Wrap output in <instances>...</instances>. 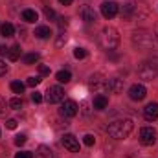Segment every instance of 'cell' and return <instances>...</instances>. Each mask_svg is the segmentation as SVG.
<instances>
[{"label": "cell", "instance_id": "6da1fadb", "mask_svg": "<svg viewBox=\"0 0 158 158\" xmlns=\"http://www.w3.org/2000/svg\"><path fill=\"white\" fill-rule=\"evenodd\" d=\"M132 129H134V123L131 119H116V121L109 123L107 132L114 140H125V138H129V134L132 132Z\"/></svg>", "mask_w": 158, "mask_h": 158}, {"label": "cell", "instance_id": "7a4b0ae2", "mask_svg": "<svg viewBox=\"0 0 158 158\" xmlns=\"http://www.w3.org/2000/svg\"><path fill=\"white\" fill-rule=\"evenodd\" d=\"M99 44H101L103 50H107V52H114V50L118 48V44H119L118 30L112 28V26H105V28L101 30V33H99Z\"/></svg>", "mask_w": 158, "mask_h": 158}, {"label": "cell", "instance_id": "3957f363", "mask_svg": "<svg viewBox=\"0 0 158 158\" xmlns=\"http://www.w3.org/2000/svg\"><path fill=\"white\" fill-rule=\"evenodd\" d=\"M153 40H155V33L147 30H136L132 33V44L138 46L140 50H149L153 46Z\"/></svg>", "mask_w": 158, "mask_h": 158}, {"label": "cell", "instance_id": "277c9868", "mask_svg": "<svg viewBox=\"0 0 158 158\" xmlns=\"http://www.w3.org/2000/svg\"><path fill=\"white\" fill-rule=\"evenodd\" d=\"M88 88L94 90L96 94H105L107 90H110V81L105 76H101V74H96L88 81Z\"/></svg>", "mask_w": 158, "mask_h": 158}, {"label": "cell", "instance_id": "5b68a950", "mask_svg": "<svg viewBox=\"0 0 158 158\" xmlns=\"http://www.w3.org/2000/svg\"><path fill=\"white\" fill-rule=\"evenodd\" d=\"M158 70L156 66H155V63H142V66L138 68V76H140V79H143V81H153V79L156 77Z\"/></svg>", "mask_w": 158, "mask_h": 158}, {"label": "cell", "instance_id": "8992f818", "mask_svg": "<svg viewBox=\"0 0 158 158\" xmlns=\"http://www.w3.org/2000/svg\"><path fill=\"white\" fill-rule=\"evenodd\" d=\"M79 107L76 101H72V99H66V101H63L61 103V109H59V114L63 116V118H74L76 114H77Z\"/></svg>", "mask_w": 158, "mask_h": 158}, {"label": "cell", "instance_id": "52a82bcc", "mask_svg": "<svg viewBox=\"0 0 158 158\" xmlns=\"http://www.w3.org/2000/svg\"><path fill=\"white\" fill-rule=\"evenodd\" d=\"M99 7H101V15H103L105 19H114V17L118 15V11H119V6L116 4V2H112V0L103 2Z\"/></svg>", "mask_w": 158, "mask_h": 158}, {"label": "cell", "instance_id": "ba28073f", "mask_svg": "<svg viewBox=\"0 0 158 158\" xmlns=\"http://www.w3.org/2000/svg\"><path fill=\"white\" fill-rule=\"evenodd\" d=\"M64 99V90L61 86H50L46 92V101L48 103H61Z\"/></svg>", "mask_w": 158, "mask_h": 158}, {"label": "cell", "instance_id": "9c48e42d", "mask_svg": "<svg viewBox=\"0 0 158 158\" xmlns=\"http://www.w3.org/2000/svg\"><path fill=\"white\" fill-rule=\"evenodd\" d=\"M140 142H142V145H155V142H156L155 129L153 127H143L140 131Z\"/></svg>", "mask_w": 158, "mask_h": 158}, {"label": "cell", "instance_id": "30bf717a", "mask_svg": "<svg viewBox=\"0 0 158 158\" xmlns=\"http://www.w3.org/2000/svg\"><path fill=\"white\" fill-rule=\"evenodd\" d=\"M145 96H147V88H145L143 85H132V86L129 88V98H131L132 101H142Z\"/></svg>", "mask_w": 158, "mask_h": 158}, {"label": "cell", "instance_id": "8fae6325", "mask_svg": "<svg viewBox=\"0 0 158 158\" xmlns=\"http://www.w3.org/2000/svg\"><path fill=\"white\" fill-rule=\"evenodd\" d=\"M63 145H64V149H68L70 153H77L79 151V142L74 134H64V136H63Z\"/></svg>", "mask_w": 158, "mask_h": 158}, {"label": "cell", "instance_id": "7c38bea8", "mask_svg": "<svg viewBox=\"0 0 158 158\" xmlns=\"http://www.w3.org/2000/svg\"><path fill=\"white\" fill-rule=\"evenodd\" d=\"M79 15H81V19L86 22V24H92V22H96V11L90 7V6H83L81 9H79Z\"/></svg>", "mask_w": 158, "mask_h": 158}, {"label": "cell", "instance_id": "4fadbf2b", "mask_svg": "<svg viewBox=\"0 0 158 158\" xmlns=\"http://www.w3.org/2000/svg\"><path fill=\"white\" fill-rule=\"evenodd\" d=\"M143 116H145V119H149V121L156 119L158 118V103H149V105H145Z\"/></svg>", "mask_w": 158, "mask_h": 158}, {"label": "cell", "instance_id": "5bb4252c", "mask_svg": "<svg viewBox=\"0 0 158 158\" xmlns=\"http://www.w3.org/2000/svg\"><path fill=\"white\" fill-rule=\"evenodd\" d=\"M92 105H94L96 110H105V109L109 107V99H107L103 94H98V96L94 98V103H92Z\"/></svg>", "mask_w": 158, "mask_h": 158}, {"label": "cell", "instance_id": "9a60e30c", "mask_svg": "<svg viewBox=\"0 0 158 158\" xmlns=\"http://www.w3.org/2000/svg\"><path fill=\"white\" fill-rule=\"evenodd\" d=\"M136 13V6L132 4V2H129V4H125L123 6V11H121V17L125 19V20H131V17Z\"/></svg>", "mask_w": 158, "mask_h": 158}, {"label": "cell", "instance_id": "2e32d148", "mask_svg": "<svg viewBox=\"0 0 158 158\" xmlns=\"http://www.w3.org/2000/svg\"><path fill=\"white\" fill-rule=\"evenodd\" d=\"M19 57H20V46H19V44L9 46V48H7V59H9V61H17Z\"/></svg>", "mask_w": 158, "mask_h": 158}, {"label": "cell", "instance_id": "e0dca14e", "mask_svg": "<svg viewBox=\"0 0 158 158\" xmlns=\"http://www.w3.org/2000/svg\"><path fill=\"white\" fill-rule=\"evenodd\" d=\"M35 37H37V39H50V37H52V30H50L48 26H39V28L35 30Z\"/></svg>", "mask_w": 158, "mask_h": 158}, {"label": "cell", "instance_id": "ac0fdd59", "mask_svg": "<svg viewBox=\"0 0 158 158\" xmlns=\"http://www.w3.org/2000/svg\"><path fill=\"white\" fill-rule=\"evenodd\" d=\"M35 158H53V151L46 145H40L35 153Z\"/></svg>", "mask_w": 158, "mask_h": 158}, {"label": "cell", "instance_id": "d6986e66", "mask_svg": "<svg viewBox=\"0 0 158 158\" xmlns=\"http://www.w3.org/2000/svg\"><path fill=\"white\" fill-rule=\"evenodd\" d=\"M110 90L114 92V94H121L123 92V79H112L110 81Z\"/></svg>", "mask_w": 158, "mask_h": 158}, {"label": "cell", "instance_id": "ffe728a7", "mask_svg": "<svg viewBox=\"0 0 158 158\" xmlns=\"http://www.w3.org/2000/svg\"><path fill=\"white\" fill-rule=\"evenodd\" d=\"M37 11H33V9H24L22 11V19L26 20V22H35L37 20Z\"/></svg>", "mask_w": 158, "mask_h": 158}, {"label": "cell", "instance_id": "44dd1931", "mask_svg": "<svg viewBox=\"0 0 158 158\" xmlns=\"http://www.w3.org/2000/svg\"><path fill=\"white\" fill-rule=\"evenodd\" d=\"M55 77H57L59 83H68V81L72 79V74H70L68 70H59V72L55 74Z\"/></svg>", "mask_w": 158, "mask_h": 158}, {"label": "cell", "instance_id": "7402d4cb", "mask_svg": "<svg viewBox=\"0 0 158 158\" xmlns=\"http://www.w3.org/2000/svg\"><path fill=\"white\" fill-rule=\"evenodd\" d=\"M0 31H2V35H4V37H13V33H15V28H13V24L6 22V24H2Z\"/></svg>", "mask_w": 158, "mask_h": 158}, {"label": "cell", "instance_id": "603a6c76", "mask_svg": "<svg viewBox=\"0 0 158 158\" xmlns=\"http://www.w3.org/2000/svg\"><path fill=\"white\" fill-rule=\"evenodd\" d=\"M22 61H24V64H33L39 61V53H26Z\"/></svg>", "mask_w": 158, "mask_h": 158}, {"label": "cell", "instance_id": "cb8c5ba5", "mask_svg": "<svg viewBox=\"0 0 158 158\" xmlns=\"http://www.w3.org/2000/svg\"><path fill=\"white\" fill-rule=\"evenodd\" d=\"M11 90H13L15 94H22V92H24V85H22L20 81H13V83H11Z\"/></svg>", "mask_w": 158, "mask_h": 158}, {"label": "cell", "instance_id": "d4e9b609", "mask_svg": "<svg viewBox=\"0 0 158 158\" xmlns=\"http://www.w3.org/2000/svg\"><path fill=\"white\" fill-rule=\"evenodd\" d=\"M9 107L15 109V110H19V109L22 107V99H20V98H11V99H9Z\"/></svg>", "mask_w": 158, "mask_h": 158}, {"label": "cell", "instance_id": "484cf974", "mask_svg": "<svg viewBox=\"0 0 158 158\" xmlns=\"http://www.w3.org/2000/svg\"><path fill=\"white\" fill-rule=\"evenodd\" d=\"M66 39H68V37H66V33H64V31H61V33L57 35V40H55V46H57V48H61V46H63V44L66 42Z\"/></svg>", "mask_w": 158, "mask_h": 158}, {"label": "cell", "instance_id": "4316f807", "mask_svg": "<svg viewBox=\"0 0 158 158\" xmlns=\"http://www.w3.org/2000/svg\"><path fill=\"white\" fill-rule=\"evenodd\" d=\"M83 142H85V145H88V147H92V145L96 143V138H94L92 134H85V136H83Z\"/></svg>", "mask_w": 158, "mask_h": 158}, {"label": "cell", "instance_id": "83f0119b", "mask_svg": "<svg viewBox=\"0 0 158 158\" xmlns=\"http://www.w3.org/2000/svg\"><path fill=\"white\" fill-rule=\"evenodd\" d=\"M74 57H76V59H85V57H86V50H85V48H76V50H74Z\"/></svg>", "mask_w": 158, "mask_h": 158}, {"label": "cell", "instance_id": "f1b7e54d", "mask_svg": "<svg viewBox=\"0 0 158 158\" xmlns=\"http://www.w3.org/2000/svg\"><path fill=\"white\" fill-rule=\"evenodd\" d=\"M44 17H46L48 20H53V19H55V11H53L52 7H44Z\"/></svg>", "mask_w": 158, "mask_h": 158}, {"label": "cell", "instance_id": "f546056e", "mask_svg": "<svg viewBox=\"0 0 158 158\" xmlns=\"http://www.w3.org/2000/svg\"><path fill=\"white\" fill-rule=\"evenodd\" d=\"M57 24H59L61 31H64V28L68 26V19H66V17H59V19H57Z\"/></svg>", "mask_w": 158, "mask_h": 158}, {"label": "cell", "instance_id": "4dcf8cb0", "mask_svg": "<svg viewBox=\"0 0 158 158\" xmlns=\"http://www.w3.org/2000/svg\"><path fill=\"white\" fill-rule=\"evenodd\" d=\"M7 107H9V103H6V99H4V98L0 96V116H4V114H6Z\"/></svg>", "mask_w": 158, "mask_h": 158}, {"label": "cell", "instance_id": "1f68e13d", "mask_svg": "<svg viewBox=\"0 0 158 158\" xmlns=\"http://www.w3.org/2000/svg\"><path fill=\"white\" fill-rule=\"evenodd\" d=\"M40 81H42L40 77H28V81H26V85H28V86H37V85H39Z\"/></svg>", "mask_w": 158, "mask_h": 158}, {"label": "cell", "instance_id": "d6a6232c", "mask_svg": "<svg viewBox=\"0 0 158 158\" xmlns=\"http://www.w3.org/2000/svg\"><path fill=\"white\" fill-rule=\"evenodd\" d=\"M26 143V134H19L15 138V145H24Z\"/></svg>", "mask_w": 158, "mask_h": 158}, {"label": "cell", "instance_id": "836d02e7", "mask_svg": "<svg viewBox=\"0 0 158 158\" xmlns=\"http://www.w3.org/2000/svg\"><path fill=\"white\" fill-rule=\"evenodd\" d=\"M39 74L40 76H50V68L46 64H39Z\"/></svg>", "mask_w": 158, "mask_h": 158}, {"label": "cell", "instance_id": "e575fe53", "mask_svg": "<svg viewBox=\"0 0 158 158\" xmlns=\"http://www.w3.org/2000/svg\"><path fill=\"white\" fill-rule=\"evenodd\" d=\"M15 158H33V155H31L30 151H22V153H17Z\"/></svg>", "mask_w": 158, "mask_h": 158}, {"label": "cell", "instance_id": "d590c367", "mask_svg": "<svg viewBox=\"0 0 158 158\" xmlns=\"http://www.w3.org/2000/svg\"><path fill=\"white\" fill-rule=\"evenodd\" d=\"M31 99H33L35 103H40V101H42V94H40V92H37V90H35V92L31 94Z\"/></svg>", "mask_w": 158, "mask_h": 158}, {"label": "cell", "instance_id": "8d00e7d4", "mask_svg": "<svg viewBox=\"0 0 158 158\" xmlns=\"http://www.w3.org/2000/svg\"><path fill=\"white\" fill-rule=\"evenodd\" d=\"M6 74H7V64L0 59V77H2V76H6Z\"/></svg>", "mask_w": 158, "mask_h": 158}, {"label": "cell", "instance_id": "74e56055", "mask_svg": "<svg viewBox=\"0 0 158 158\" xmlns=\"http://www.w3.org/2000/svg\"><path fill=\"white\" fill-rule=\"evenodd\" d=\"M6 127H7V129H11V131H13V129H17V119H7V121H6Z\"/></svg>", "mask_w": 158, "mask_h": 158}, {"label": "cell", "instance_id": "f35d334b", "mask_svg": "<svg viewBox=\"0 0 158 158\" xmlns=\"http://www.w3.org/2000/svg\"><path fill=\"white\" fill-rule=\"evenodd\" d=\"M0 55H7V48L6 46H0Z\"/></svg>", "mask_w": 158, "mask_h": 158}, {"label": "cell", "instance_id": "ab89813d", "mask_svg": "<svg viewBox=\"0 0 158 158\" xmlns=\"http://www.w3.org/2000/svg\"><path fill=\"white\" fill-rule=\"evenodd\" d=\"M59 2H61L63 6H70V4H72V0H59Z\"/></svg>", "mask_w": 158, "mask_h": 158}, {"label": "cell", "instance_id": "60d3db41", "mask_svg": "<svg viewBox=\"0 0 158 158\" xmlns=\"http://www.w3.org/2000/svg\"><path fill=\"white\" fill-rule=\"evenodd\" d=\"M155 35H156V37H158V26H156V33H155Z\"/></svg>", "mask_w": 158, "mask_h": 158}]
</instances>
